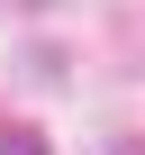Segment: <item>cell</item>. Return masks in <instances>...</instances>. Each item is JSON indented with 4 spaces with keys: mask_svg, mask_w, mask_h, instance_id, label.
Masks as SVG:
<instances>
[{
    "mask_svg": "<svg viewBox=\"0 0 145 155\" xmlns=\"http://www.w3.org/2000/svg\"><path fill=\"white\" fill-rule=\"evenodd\" d=\"M0 155H45V137L36 128H0Z\"/></svg>",
    "mask_w": 145,
    "mask_h": 155,
    "instance_id": "obj_1",
    "label": "cell"
}]
</instances>
